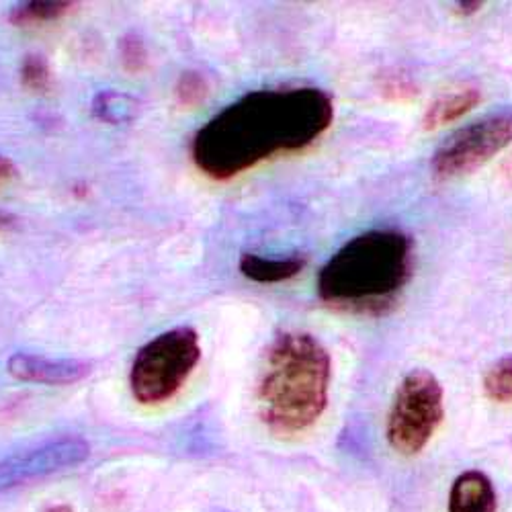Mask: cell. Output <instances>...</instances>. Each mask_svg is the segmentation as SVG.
Returning a JSON list of instances; mask_svg holds the SVG:
<instances>
[{
  "label": "cell",
  "mask_w": 512,
  "mask_h": 512,
  "mask_svg": "<svg viewBox=\"0 0 512 512\" xmlns=\"http://www.w3.org/2000/svg\"><path fill=\"white\" fill-rule=\"evenodd\" d=\"M9 373L19 381L44 386H72L91 373V365L78 359H50L31 353H15L7 363Z\"/></svg>",
  "instance_id": "obj_8"
},
{
  "label": "cell",
  "mask_w": 512,
  "mask_h": 512,
  "mask_svg": "<svg viewBox=\"0 0 512 512\" xmlns=\"http://www.w3.org/2000/svg\"><path fill=\"white\" fill-rule=\"evenodd\" d=\"M76 9V3L68 0H33V3H23L9 13V21L13 25H37V23H52Z\"/></svg>",
  "instance_id": "obj_12"
},
{
  "label": "cell",
  "mask_w": 512,
  "mask_h": 512,
  "mask_svg": "<svg viewBox=\"0 0 512 512\" xmlns=\"http://www.w3.org/2000/svg\"><path fill=\"white\" fill-rule=\"evenodd\" d=\"M138 107L140 103L134 97L117 91H103L93 101L95 117L113 125L132 121L138 115Z\"/></svg>",
  "instance_id": "obj_13"
},
{
  "label": "cell",
  "mask_w": 512,
  "mask_h": 512,
  "mask_svg": "<svg viewBox=\"0 0 512 512\" xmlns=\"http://www.w3.org/2000/svg\"><path fill=\"white\" fill-rule=\"evenodd\" d=\"M496 490L478 469L461 474L449 492V512H496Z\"/></svg>",
  "instance_id": "obj_9"
},
{
  "label": "cell",
  "mask_w": 512,
  "mask_h": 512,
  "mask_svg": "<svg viewBox=\"0 0 512 512\" xmlns=\"http://www.w3.org/2000/svg\"><path fill=\"white\" fill-rule=\"evenodd\" d=\"M443 388L426 369L410 371L396 390L388 418V441L402 455L420 453L441 426Z\"/></svg>",
  "instance_id": "obj_5"
},
{
  "label": "cell",
  "mask_w": 512,
  "mask_h": 512,
  "mask_svg": "<svg viewBox=\"0 0 512 512\" xmlns=\"http://www.w3.org/2000/svg\"><path fill=\"white\" fill-rule=\"evenodd\" d=\"M330 355L308 332L279 334L267 351L259 381L263 422L277 435L302 433L328 404Z\"/></svg>",
  "instance_id": "obj_3"
},
{
  "label": "cell",
  "mask_w": 512,
  "mask_h": 512,
  "mask_svg": "<svg viewBox=\"0 0 512 512\" xmlns=\"http://www.w3.org/2000/svg\"><path fill=\"white\" fill-rule=\"evenodd\" d=\"M240 273L256 283H283L300 275L306 267L304 256H287V259H265L259 254L240 256Z\"/></svg>",
  "instance_id": "obj_10"
},
{
  "label": "cell",
  "mask_w": 512,
  "mask_h": 512,
  "mask_svg": "<svg viewBox=\"0 0 512 512\" xmlns=\"http://www.w3.org/2000/svg\"><path fill=\"white\" fill-rule=\"evenodd\" d=\"M207 95H209V82L201 72L187 70L179 76L177 87H175V97L181 107L193 109V107L201 105L207 99Z\"/></svg>",
  "instance_id": "obj_15"
},
{
  "label": "cell",
  "mask_w": 512,
  "mask_h": 512,
  "mask_svg": "<svg viewBox=\"0 0 512 512\" xmlns=\"http://www.w3.org/2000/svg\"><path fill=\"white\" fill-rule=\"evenodd\" d=\"M89 455L91 445L87 439L78 435H62L0 457V494L76 467L82 461H87Z\"/></svg>",
  "instance_id": "obj_7"
},
{
  "label": "cell",
  "mask_w": 512,
  "mask_h": 512,
  "mask_svg": "<svg viewBox=\"0 0 512 512\" xmlns=\"http://www.w3.org/2000/svg\"><path fill=\"white\" fill-rule=\"evenodd\" d=\"M13 226H15V218L11 216V213L0 211V234L7 232V230L13 228Z\"/></svg>",
  "instance_id": "obj_19"
},
{
  "label": "cell",
  "mask_w": 512,
  "mask_h": 512,
  "mask_svg": "<svg viewBox=\"0 0 512 512\" xmlns=\"http://www.w3.org/2000/svg\"><path fill=\"white\" fill-rule=\"evenodd\" d=\"M48 512H74L70 506H66V504H60V506H54V508H50Z\"/></svg>",
  "instance_id": "obj_21"
},
{
  "label": "cell",
  "mask_w": 512,
  "mask_h": 512,
  "mask_svg": "<svg viewBox=\"0 0 512 512\" xmlns=\"http://www.w3.org/2000/svg\"><path fill=\"white\" fill-rule=\"evenodd\" d=\"M334 119L332 97L316 87L252 91L195 134L191 156L213 181L234 179L277 154L312 146Z\"/></svg>",
  "instance_id": "obj_1"
},
{
  "label": "cell",
  "mask_w": 512,
  "mask_h": 512,
  "mask_svg": "<svg viewBox=\"0 0 512 512\" xmlns=\"http://www.w3.org/2000/svg\"><path fill=\"white\" fill-rule=\"evenodd\" d=\"M412 275V242L400 230H371L340 248L318 275V297L340 312L386 314Z\"/></svg>",
  "instance_id": "obj_2"
},
{
  "label": "cell",
  "mask_w": 512,
  "mask_h": 512,
  "mask_svg": "<svg viewBox=\"0 0 512 512\" xmlns=\"http://www.w3.org/2000/svg\"><path fill=\"white\" fill-rule=\"evenodd\" d=\"M512 144V111H498L451 134L433 156V173L453 179L484 166Z\"/></svg>",
  "instance_id": "obj_6"
},
{
  "label": "cell",
  "mask_w": 512,
  "mask_h": 512,
  "mask_svg": "<svg viewBox=\"0 0 512 512\" xmlns=\"http://www.w3.org/2000/svg\"><path fill=\"white\" fill-rule=\"evenodd\" d=\"M15 177H17V166H15V162H13L11 158L0 154V185L13 181Z\"/></svg>",
  "instance_id": "obj_18"
},
{
  "label": "cell",
  "mask_w": 512,
  "mask_h": 512,
  "mask_svg": "<svg viewBox=\"0 0 512 512\" xmlns=\"http://www.w3.org/2000/svg\"><path fill=\"white\" fill-rule=\"evenodd\" d=\"M486 396L498 404L512 402V357L494 363L484 377Z\"/></svg>",
  "instance_id": "obj_14"
},
{
  "label": "cell",
  "mask_w": 512,
  "mask_h": 512,
  "mask_svg": "<svg viewBox=\"0 0 512 512\" xmlns=\"http://www.w3.org/2000/svg\"><path fill=\"white\" fill-rule=\"evenodd\" d=\"M201 359L199 334L189 328H173L146 343L132 365V396L144 406H156L175 398Z\"/></svg>",
  "instance_id": "obj_4"
},
{
  "label": "cell",
  "mask_w": 512,
  "mask_h": 512,
  "mask_svg": "<svg viewBox=\"0 0 512 512\" xmlns=\"http://www.w3.org/2000/svg\"><path fill=\"white\" fill-rule=\"evenodd\" d=\"M482 7H484L482 3H459V5H457L459 13H463V15H474V13H478Z\"/></svg>",
  "instance_id": "obj_20"
},
{
  "label": "cell",
  "mask_w": 512,
  "mask_h": 512,
  "mask_svg": "<svg viewBox=\"0 0 512 512\" xmlns=\"http://www.w3.org/2000/svg\"><path fill=\"white\" fill-rule=\"evenodd\" d=\"M119 56L123 68L132 74H138L148 66V48L144 39L136 33H127L119 41Z\"/></svg>",
  "instance_id": "obj_17"
},
{
  "label": "cell",
  "mask_w": 512,
  "mask_h": 512,
  "mask_svg": "<svg viewBox=\"0 0 512 512\" xmlns=\"http://www.w3.org/2000/svg\"><path fill=\"white\" fill-rule=\"evenodd\" d=\"M482 101V93L476 87H461L453 93L439 97L424 113V130H437L441 125H447L465 113L472 111Z\"/></svg>",
  "instance_id": "obj_11"
},
{
  "label": "cell",
  "mask_w": 512,
  "mask_h": 512,
  "mask_svg": "<svg viewBox=\"0 0 512 512\" xmlns=\"http://www.w3.org/2000/svg\"><path fill=\"white\" fill-rule=\"evenodd\" d=\"M23 87L33 93H48L52 87V68L44 56L29 54L21 64Z\"/></svg>",
  "instance_id": "obj_16"
}]
</instances>
